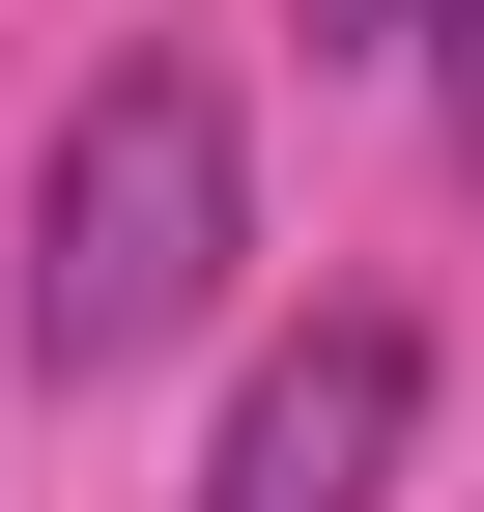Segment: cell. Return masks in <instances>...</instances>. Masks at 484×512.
I'll list each match as a JSON object with an SVG mask.
<instances>
[{"label": "cell", "mask_w": 484, "mask_h": 512, "mask_svg": "<svg viewBox=\"0 0 484 512\" xmlns=\"http://www.w3.org/2000/svg\"><path fill=\"white\" fill-rule=\"evenodd\" d=\"M228 256H257V143H228V57H114L86 114H57L29 171V370H143L228 313Z\"/></svg>", "instance_id": "obj_1"}, {"label": "cell", "mask_w": 484, "mask_h": 512, "mask_svg": "<svg viewBox=\"0 0 484 512\" xmlns=\"http://www.w3.org/2000/svg\"><path fill=\"white\" fill-rule=\"evenodd\" d=\"M399 427H428V342H399V313H314V342L228 399L200 512H371V484H399Z\"/></svg>", "instance_id": "obj_2"}, {"label": "cell", "mask_w": 484, "mask_h": 512, "mask_svg": "<svg viewBox=\"0 0 484 512\" xmlns=\"http://www.w3.org/2000/svg\"><path fill=\"white\" fill-rule=\"evenodd\" d=\"M428 114H456V143H484V0H428Z\"/></svg>", "instance_id": "obj_3"}]
</instances>
